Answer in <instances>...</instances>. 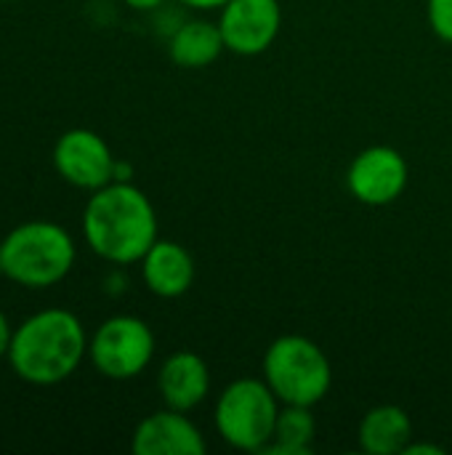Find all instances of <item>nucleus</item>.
<instances>
[{
	"label": "nucleus",
	"instance_id": "20",
	"mask_svg": "<svg viewBox=\"0 0 452 455\" xmlns=\"http://www.w3.org/2000/svg\"><path fill=\"white\" fill-rule=\"evenodd\" d=\"M123 3L133 11H155L163 5V0H123Z\"/></svg>",
	"mask_w": 452,
	"mask_h": 455
},
{
	"label": "nucleus",
	"instance_id": "21",
	"mask_svg": "<svg viewBox=\"0 0 452 455\" xmlns=\"http://www.w3.org/2000/svg\"><path fill=\"white\" fill-rule=\"evenodd\" d=\"M5 3H16V0H5Z\"/></svg>",
	"mask_w": 452,
	"mask_h": 455
},
{
	"label": "nucleus",
	"instance_id": "17",
	"mask_svg": "<svg viewBox=\"0 0 452 455\" xmlns=\"http://www.w3.org/2000/svg\"><path fill=\"white\" fill-rule=\"evenodd\" d=\"M11 339H13V328L5 317V312L0 309V357L8 355V347H11Z\"/></svg>",
	"mask_w": 452,
	"mask_h": 455
},
{
	"label": "nucleus",
	"instance_id": "2",
	"mask_svg": "<svg viewBox=\"0 0 452 455\" xmlns=\"http://www.w3.org/2000/svg\"><path fill=\"white\" fill-rule=\"evenodd\" d=\"M85 357L88 333L80 317L61 307L35 312L19 323L5 355L11 371L32 387L67 381Z\"/></svg>",
	"mask_w": 452,
	"mask_h": 455
},
{
	"label": "nucleus",
	"instance_id": "19",
	"mask_svg": "<svg viewBox=\"0 0 452 455\" xmlns=\"http://www.w3.org/2000/svg\"><path fill=\"white\" fill-rule=\"evenodd\" d=\"M181 5H186V8H194V11H221L229 0H178Z\"/></svg>",
	"mask_w": 452,
	"mask_h": 455
},
{
	"label": "nucleus",
	"instance_id": "14",
	"mask_svg": "<svg viewBox=\"0 0 452 455\" xmlns=\"http://www.w3.org/2000/svg\"><path fill=\"white\" fill-rule=\"evenodd\" d=\"M226 51L221 27L208 19H189L178 24L168 40V53L173 64L184 69H202L213 64Z\"/></svg>",
	"mask_w": 452,
	"mask_h": 455
},
{
	"label": "nucleus",
	"instance_id": "5",
	"mask_svg": "<svg viewBox=\"0 0 452 455\" xmlns=\"http://www.w3.org/2000/svg\"><path fill=\"white\" fill-rule=\"evenodd\" d=\"M280 400L264 379H237L216 400V429L237 451L261 453L277 427Z\"/></svg>",
	"mask_w": 452,
	"mask_h": 455
},
{
	"label": "nucleus",
	"instance_id": "12",
	"mask_svg": "<svg viewBox=\"0 0 452 455\" xmlns=\"http://www.w3.org/2000/svg\"><path fill=\"white\" fill-rule=\"evenodd\" d=\"M139 264L147 291L160 299H178L194 283V259L181 243L157 237Z\"/></svg>",
	"mask_w": 452,
	"mask_h": 455
},
{
	"label": "nucleus",
	"instance_id": "8",
	"mask_svg": "<svg viewBox=\"0 0 452 455\" xmlns=\"http://www.w3.org/2000/svg\"><path fill=\"white\" fill-rule=\"evenodd\" d=\"M346 187L362 205H389L408 187V160L394 147H368L352 160Z\"/></svg>",
	"mask_w": 452,
	"mask_h": 455
},
{
	"label": "nucleus",
	"instance_id": "13",
	"mask_svg": "<svg viewBox=\"0 0 452 455\" xmlns=\"http://www.w3.org/2000/svg\"><path fill=\"white\" fill-rule=\"evenodd\" d=\"M360 448L370 455H400L413 443L410 416L400 405H376L370 408L357 432Z\"/></svg>",
	"mask_w": 452,
	"mask_h": 455
},
{
	"label": "nucleus",
	"instance_id": "16",
	"mask_svg": "<svg viewBox=\"0 0 452 455\" xmlns=\"http://www.w3.org/2000/svg\"><path fill=\"white\" fill-rule=\"evenodd\" d=\"M426 16L434 35L445 43H452V0H429Z\"/></svg>",
	"mask_w": 452,
	"mask_h": 455
},
{
	"label": "nucleus",
	"instance_id": "11",
	"mask_svg": "<svg viewBox=\"0 0 452 455\" xmlns=\"http://www.w3.org/2000/svg\"><path fill=\"white\" fill-rule=\"evenodd\" d=\"M157 389L165 408L189 413L210 395V371L200 355L189 349L173 352L157 373Z\"/></svg>",
	"mask_w": 452,
	"mask_h": 455
},
{
	"label": "nucleus",
	"instance_id": "3",
	"mask_svg": "<svg viewBox=\"0 0 452 455\" xmlns=\"http://www.w3.org/2000/svg\"><path fill=\"white\" fill-rule=\"evenodd\" d=\"M75 259L72 235L48 219L24 221L0 240V275L29 291L59 285L72 272Z\"/></svg>",
	"mask_w": 452,
	"mask_h": 455
},
{
	"label": "nucleus",
	"instance_id": "10",
	"mask_svg": "<svg viewBox=\"0 0 452 455\" xmlns=\"http://www.w3.org/2000/svg\"><path fill=\"white\" fill-rule=\"evenodd\" d=\"M131 451L136 455H202L208 443L186 413L165 408L139 421Z\"/></svg>",
	"mask_w": 452,
	"mask_h": 455
},
{
	"label": "nucleus",
	"instance_id": "9",
	"mask_svg": "<svg viewBox=\"0 0 452 455\" xmlns=\"http://www.w3.org/2000/svg\"><path fill=\"white\" fill-rule=\"evenodd\" d=\"M218 27L226 51L237 56H258L280 35L282 27L280 0H229L221 8Z\"/></svg>",
	"mask_w": 452,
	"mask_h": 455
},
{
	"label": "nucleus",
	"instance_id": "4",
	"mask_svg": "<svg viewBox=\"0 0 452 455\" xmlns=\"http://www.w3.org/2000/svg\"><path fill=\"white\" fill-rule=\"evenodd\" d=\"M264 381L282 405L314 408L333 384L328 355L306 336H280L264 355Z\"/></svg>",
	"mask_w": 452,
	"mask_h": 455
},
{
	"label": "nucleus",
	"instance_id": "1",
	"mask_svg": "<svg viewBox=\"0 0 452 455\" xmlns=\"http://www.w3.org/2000/svg\"><path fill=\"white\" fill-rule=\"evenodd\" d=\"M83 237L109 264H139L157 240L155 205L136 184L109 181L85 203Z\"/></svg>",
	"mask_w": 452,
	"mask_h": 455
},
{
	"label": "nucleus",
	"instance_id": "18",
	"mask_svg": "<svg viewBox=\"0 0 452 455\" xmlns=\"http://www.w3.org/2000/svg\"><path fill=\"white\" fill-rule=\"evenodd\" d=\"M402 455H445V451L432 443H410Z\"/></svg>",
	"mask_w": 452,
	"mask_h": 455
},
{
	"label": "nucleus",
	"instance_id": "15",
	"mask_svg": "<svg viewBox=\"0 0 452 455\" xmlns=\"http://www.w3.org/2000/svg\"><path fill=\"white\" fill-rule=\"evenodd\" d=\"M317 437V419L306 405H282L272 443L261 451L269 455H309Z\"/></svg>",
	"mask_w": 452,
	"mask_h": 455
},
{
	"label": "nucleus",
	"instance_id": "7",
	"mask_svg": "<svg viewBox=\"0 0 452 455\" xmlns=\"http://www.w3.org/2000/svg\"><path fill=\"white\" fill-rule=\"evenodd\" d=\"M115 155L109 144L91 128H69L53 144L56 173L85 192H96L115 181Z\"/></svg>",
	"mask_w": 452,
	"mask_h": 455
},
{
	"label": "nucleus",
	"instance_id": "6",
	"mask_svg": "<svg viewBox=\"0 0 452 455\" xmlns=\"http://www.w3.org/2000/svg\"><path fill=\"white\" fill-rule=\"evenodd\" d=\"M155 357L152 328L133 315H115L104 320L88 339V360L112 381H128L141 376Z\"/></svg>",
	"mask_w": 452,
	"mask_h": 455
}]
</instances>
